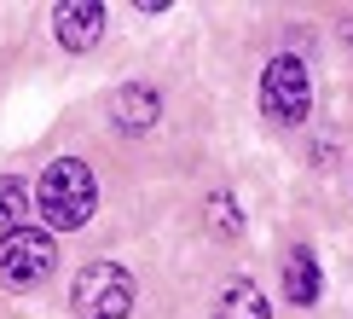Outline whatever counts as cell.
Here are the masks:
<instances>
[{"label": "cell", "mask_w": 353, "mask_h": 319, "mask_svg": "<svg viewBox=\"0 0 353 319\" xmlns=\"http://www.w3.org/2000/svg\"><path fill=\"white\" fill-rule=\"evenodd\" d=\"M284 290H290L296 308H313L319 290H325V279H319V255L307 250V244H296V250L284 255Z\"/></svg>", "instance_id": "cell-8"}, {"label": "cell", "mask_w": 353, "mask_h": 319, "mask_svg": "<svg viewBox=\"0 0 353 319\" xmlns=\"http://www.w3.org/2000/svg\"><path fill=\"white\" fill-rule=\"evenodd\" d=\"M157 116H163L157 87L128 81V87H116V93H110V122L122 128V134H145V128H157Z\"/></svg>", "instance_id": "cell-6"}, {"label": "cell", "mask_w": 353, "mask_h": 319, "mask_svg": "<svg viewBox=\"0 0 353 319\" xmlns=\"http://www.w3.org/2000/svg\"><path fill=\"white\" fill-rule=\"evenodd\" d=\"M209 319H272V308H267V296H261V284L238 273V279L220 284V296H214Z\"/></svg>", "instance_id": "cell-7"}, {"label": "cell", "mask_w": 353, "mask_h": 319, "mask_svg": "<svg viewBox=\"0 0 353 319\" xmlns=\"http://www.w3.org/2000/svg\"><path fill=\"white\" fill-rule=\"evenodd\" d=\"M58 267V238L47 226H18L0 238V284L6 290H35Z\"/></svg>", "instance_id": "cell-3"}, {"label": "cell", "mask_w": 353, "mask_h": 319, "mask_svg": "<svg viewBox=\"0 0 353 319\" xmlns=\"http://www.w3.org/2000/svg\"><path fill=\"white\" fill-rule=\"evenodd\" d=\"M261 105H267L272 122L296 128L313 116V76H307V58L296 52H278L267 64V76H261Z\"/></svg>", "instance_id": "cell-4"}, {"label": "cell", "mask_w": 353, "mask_h": 319, "mask_svg": "<svg viewBox=\"0 0 353 319\" xmlns=\"http://www.w3.org/2000/svg\"><path fill=\"white\" fill-rule=\"evenodd\" d=\"M99 29H105V6L99 0H64L52 12V35H58L64 52H87L99 41Z\"/></svg>", "instance_id": "cell-5"}, {"label": "cell", "mask_w": 353, "mask_h": 319, "mask_svg": "<svg viewBox=\"0 0 353 319\" xmlns=\"http://www.w3.org/2000/svg\"><path fill=\"white\" fill-rule=\"evenodd\" d=\"M76 319H128L134 313V273L122 261H87L70 284Z\"/></svg>", "instance_id": "cell-2"}, {"label": "cell", "mask_w": 353, "mask_h": 319, "mask_svg": "<svg viewBox=\"0 0 353 319\" xmlns=\"http://www.w3.org/2000/svg\"><path fill=\"white\" fill-rule=\"evenodd\" d=\"M35 209L47 215V232H76L93 221L99 209V186H93V168L81 157H58V163L41 168L35 180Z\"/></svg>", "instance_id": "cell-1"}, {"label": "cell", "mask_w": 353, "mask_h": 319, "mask_svg": "<svg viewBox=\"0 0 353 319\" xmlns=\"http://www.w3.org/2000/svg\"><path fill=\"white\" fill-rule=\"evenodd\" d=\"M209 232H214V238H238V232H243V215H238V197H232V192H214L209 197Z\"/></svg>", "instance_id": "cell-10"}, {"label": "cell", "mask_w": 353, "mask_h": 319, "mask_svg": "<svg viewBox=\"0 0 353 319\" xmlns=\"http://www.w3.org/2000/svg\"><path fill=\"white\" fill-rule=\"evenodd\" d=\"M342 35H347V41H353V23H347V29H342Z\"/></svg>", "instance_id": "cell-11"}, {"label": "cell", "mask_w": 353, "mask_h": 319, "mask_svg": "<svg viewBox=\"0 0 353 319\" xmlns=\"http://www.w3.org/2000/svg\"><path fill=\"white\" fill-rule=\"evenodd\" d=\"M29 203H35V192H29V180H23V174H0V238L23 226Z\"/></svg>", "instance_id": "cell-9"}]
</instances>
